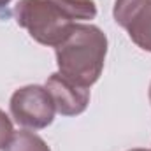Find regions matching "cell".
<instances>
[{"label":"cell","mask_w":151,"mask_h":151,"mask_svg":"<svg viewBox=\"0 0 151 151\" xmlns=\"http://www.w3.org/2000/svg\"><path fill=\"white\" fill-rule=\"evenodd\" d=\"M107 53V39L93 25H74L70 34L56 46L60 74L76 84L88 88L102 72Z\"/></svg>","instance_id":"1"},{"label":"cell","mask_w":151,"mask_h":151,"mask_svg":"<svg viewBox=\"0 0 151 151\" xmlns=\"http://www.w3.org/2000/svg\"><path fill=\"white\" fill-rule=\"evenodd\" d=\"M16 21L44 46H58L70 34L76 23L51 0H21L16 9Z\"/></svg>","instance_id":"2"},{"label":"cell","mask_w":151,"mask_h":151,"mask_svg":"<svg viewBox=\"0 0 151 151\" xmlns=\"http://www.w3.org/2000/svg\"><path fill=\"white\" fill-rule=\"evenodd\" d=\"M11 114L21 127L44 128L53 121L55 104L46 88L30 84L14 91L11 99Z\"/></svg>","instance_id":"3"},{"label":"cell","mask_w":151,"mask_h":151,"mask_svg":"<svg viewBox=\"0 0 151 151\" xmlns=\"http://www.w3.org/2000/svg\"><path fill=\"white\" fill-rule=\"evenodd\" d=\"M114 19L139 47L151 51V0H116Z\"/></svg>","instance_id":"4"},{"label":"cell","mask_w":151,"mask_h":151,"mask_svg":"<svg viewBox=\"0 0 151 151\" xmlns=\"http://www.w3.org/2000/svg\"><path fill=\"white\" fill-rule=\"evenodd\" d=\"M46 90L53 99L55 109L60 114H65V116L81 114L86 109L88 100H90L88 88L76 84L74 81L67 79L60 72L53 74L46 81Z\"/></svg>","instance_id":"5"},{"label":"cell","mask_w":151,"mask_h":151,"mask_svg":"<svg viewBox=\"0 0 151 151\" xmlns=\"http://www.w3.org/2000/svg\"><path fill=\"white\" fill-rule=\"evenodd\" d=\"M56 4L72 21L74 19H93L97 7L91 0H51Z\"/></svg>","instance_id":"6"},{"label":"cell","mask_w":151,"mask_h":151,"mask_svg":"<svg viewBox=\"0 0 151 151\" xmlns=\"http://www.w3.org/2000/svg\"><path fill=\"white\" fill-rule=\"evenodd\" d=\"M5 151H49V148L39 135L27 130H19L14 132L12 139L5 146Z\"/></svg>","instance_id":"7"},{"label":"cell","mask_w":151,"mask_h":151,"mask_svg":"<svg viewBox=\"0 0 151 151\" xmlns=\"http://www.w3.org/2000/svg\"><path fill=\"white\" fill-rule=\"evenodd\" d=\"M12 135H14V130H12L11 119L7 118V114L4 113V111H0V150L2 148L5 150V146L9 144V141L12 139Z\"/></svg>","instance_id":"8"},{"label":"cell","mask_w":151,"mask_h":151,"mask_svg":"<svg viewBox=\"0 0 151 151\" xmlns=\"http://www.w3.org/2000/svg\"><path fill=\"white\" fill-rule=\"evenodd\" d=\"M9 2H11V0H0V7H4V5L9 4Z\"/></svg>","instance_id":"9"},{"label":"cell","mask_w":151,"mask_h":151,"mask_svg":"<svg viewBox=\"0 0 151 151\" xmlns=\"http://www.w3.org/2000/svg\"><path fill=\"white\" fill-rule=\"evenodd\" d=\"M130 151H148V150H130Z\"/></svg>","instance_id":"10"},{"label":"cell","mask_w":151,"mask_h":151,"mask_svg":"<svg viewBox=\"0 0 151 151\" xmlns=\"http://www.w3.org/2000/svg\"><path fill=\"white\" fill-rule=\"evenodd\" d=\"M150 100H151V86H150Z\"/></svg>","instance_id":"11"}]
</instances>
